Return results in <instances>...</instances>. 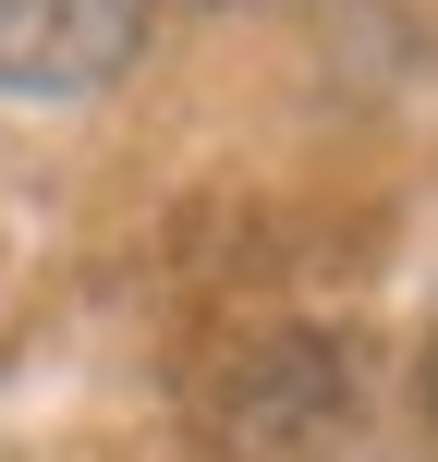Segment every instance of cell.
Masks as SVG:
<instances>
[{
    "instance_id": "1",
    "label": "cell",
    "mask_w": 438,
    "mask_h": 462,
    "mask_svg": "<svg viewBox=\"0 0 438 462\" xmlns=\"http://www.w3.org/2000/svg\"><path fill=\"white\" fill-rule=\"evenodd\" d=\"M146 49V0H0V86L13 97H98Z\"/></svg>"
}]
</instances>
